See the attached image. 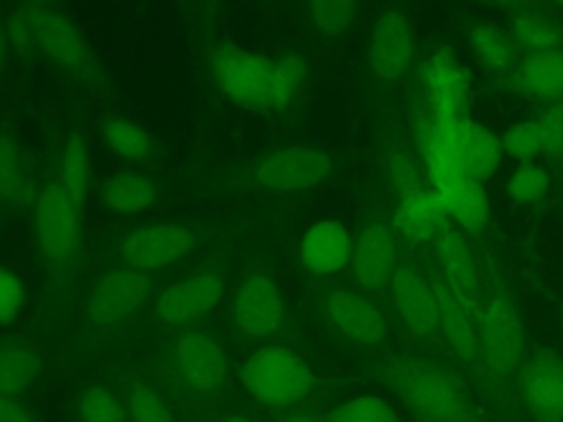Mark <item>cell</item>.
<instances>
[{
    "mask_svg": "<svg viewBox=\"0 0 563 422\" xmlns=\"http://www.w3.org/2000/svg\"><path fill=\"white\" fill-rule=\"evenodd\" d=\"M424 86L431 99L466 106V92L471 77L466 68L449 53H433L422 70Z\"/></svg>",
    "mask_w": 563,
    "mask_h": 422,
    "instance_id": "obj_23",
    "label": "cell"
},
{
    "mask_svg": "<svg viewBox=\"0 0 563 422\" xmlns=\"http://www.w3.org/2000/svg\"><path fill=\"white\" fill-rule=\"evenodd\" d=\"M449 211V215L466 231H482L488 222V198L486 191L482 187V182H477L475 178H464L457 185H453L451 189L438 193Z\"/></svg>",
    "mask_w": 563,
    "mask_h": 422,
    "instance_id": "obj_26",
    "label": "cell"
},
{
    "mask_svg": "<svg viewBox=\"0 0 563 422\" xmlns=\"http://www.w3.org/2000/svg\"><path fill=\"white\" fill-rule=\"evenodd\" d=\"M77 411L81 422H123L128 415V407L121 398L106 387L88 389L79 398Z\"/></svg>",
    "mask_w": 563,
    "mask_h": 422,
    "instance_id": "obj_32",
    "label": "cell"
},
{
    "mask_svg": "<svg viewBox=\"0 0 563 422\" xmlns=\"http://www.w3.org/2000/svg\"><path fill=\"white\" fill-rule=\"evenodd\" d=\"M22 22L35 44L62 68L79 79L92 75L90 51L75 24L59 11L44 4L22 7Z\"/></svg>",
    "mask_w": 563,
    "mask_h": 422,
    "instance_id": "obj_4",
    "label": "cell"
},
{
    "mask_svg": "<svg viewBox=\"0 0 563 422\" xmlns=\"http://www.w3.org/2000/svg\"><path fill=\"white\" fill-rule=\"evenodd\" d=\"M152 299V284L145 273L114 268L95 279L88 295V321L97 327H112L134 316Z\"/></svg>",
    "mask_w": 563,
    "mask_h": 422,
    "instance_id": "obj_5",
    "label": "cell"
},
{
    "mask_svg": "<svg viewBox=\"0 0 563 422\" xmlns=\"http://www.w3.org/2000/svg\"><path fill=\"white\" fill-rule=\"evenodd\" d=\"M504 187H506V196L515 204L530 207V204H537L541 198H545L550 178L541 165H537L534 160H528V163H519L512 169Z\"/></svg>",
    "mask_w": 563,
    "mask_h": 422,
    "instance_id": "obj_31",
    "label": "cell"
},
{
    "mask_svg": "<svg viewBox=\"0 0 563 422\" xmlns=\"http://www.w3.org/2000/svg\"><path fill=\"white\" fill-rule=\"evenodd\" d=\"M433 288L440 306V332L446 336L451 349L460 358L471 360L477 352V334L468 316L471 310L464 308L446 286H433Z\"/></svg>",
    "mask_w": 563,
    "mask_h": 422,
    "instance_id": "obj_25",
    "label": "cell"
},
{
    "mask_svg": "<svg viewBox=\"0 0 563 422\" xmlns=\"http://www.w3.org/2000/svg\"><path fill=\"white\" fill-rule=\"evenodd\" d=\"M482 349L493 374H510L523 349V332L515 306L504 295H495L482 310Z\"/></svg>",
    "mask_w": 563,
    "mask_h": 422,
    "instance_id": "obj_8",
    "label": "cell"
},
{
    "mask_svg": "<svg viewBox=\"0 0 563 422\" xmlns=\"http://www.w3.org/2000/svg\"><path fill=\"white\" fill-rule=\"evenodd\" d=\"M352 237L343 222L319 220L301 237V262L314 275L339 273L352 257Z\"/></svg>",
    "mask_w": 563,
    "mask_h": 422,
    "instance_id": "obj_18",
    "label": "cell"
},
{
    "mask_svg": "<svg viewBox=\"0 0 563 422\" xmlns=\"http://www.w3.org/2000/svg\"><path fill=\"white\" fill-rule=\"evenodd\" d=\"M515 81L532 99L563 97V48L530 53L519 66Z\"/></svg>",
    "mask_w": 563,
    "mask_h": 422,
    "instance_id": "obj_21",
    "label": "cell"
},
{
    "mask_svg": "<svg viewBox=\"0 0 563 422\" xmlns=\"http://www.w3.org/2000/svg\"><path fill=\"white\" fill-rule=\"evenodd\" d=\"M523 398L537 422H563V358L541 352L523 378Z\"/></svg>",
    "mask_w": 563,
    "mask_h": 422,
    "instance_id": "obj_16",
    "label": "cell"
},
{
    "mask_svg": "<svg viewBox=\"0 0 563 422\" xmlns=\"http://www.w3.org/2000/svg\"><path fill=\"white\" fill-rule=\"evenodd\" d=\"M471 51L477 55V59L490 68L501 70L506 68L510 59V42L493 26H475L468 35Z\"/></svg>",
    "mask_w": 563,
    "mask_h": 422,
    "instance_id": "obj_34",
    "label": "cell"
},
{
    "mask_svg": "<svg viewBox=\"0 0 563 422\" xmlns=\"http://www.w3.org/2000/svg\"><path fill=\"white\" fill-rule=\"evenodd\" d=\"M24 303V286L15 273L0 266V323L15 319Z\"/></svg>",
    "mask_w": 563,
    "mask_h": 422,
    "instance_id": "obj_40",
    "label": "cell"
},
{
    "mask_svg": "<svg viewBox=\"0 0 563 422\" xmlns=\"http://www.w3.org/2000/svg\"><path fill=\"white\" fill-rule=\"evenodd\" d=\"M286 422H317L314 418H310V415H303V413H297V415H290Z\"/></svg>",
    "mask_w": 563,
    "mask_h": 422,
    "instance_id": "obj_42",
    "label": "cell"
},
{
    "mask_svg": "<svg viewBox=\"0 0 563 422\" xmlns=\"http://www.w3.org/2000/svg\"><path fill=\"white\" fill-rule=\"evenodd\" d=\"M57 182L62 185L66 196L75 202V207L84 213L88 185H90V167H88V152L79 134H73L64 145Z\"/></svg>",
    "mask_w": 563,
    "mask_h": 422,
    "instance_id": "obj_28",
    "label": "cell"
},
{
    "mask_svg": "<svg viewBox=\"0 0 563 422\" xmlns=\"http://www.w3.org/2000/svg\"><path fill=\"white\" fill-rule=\"evenodd\" d=\"M435 251L444 264L446 288L451 295L468 310L477 308L479 301V275L475 266V257L468 248L464 235L451 226H446L435 240Z\"/></svg>",
    "mask_w": 563,
    "mask_h": 422,
    "instance_id": "obj_19",
    "label": "cell"
},
{
    "mask_svg": "<svg viewBox=\"0 0 563 422\" xmlns=\"http://www.w3.org/2000/svg\"><path fill=\"white\" fill-rule=\"evenodd\" d=\"M128 413L132 422H174L161 396L147 385H134L130 389Z\"/></svg>",
    "mask_w": 563,
    "mask_h": 422,
    "instance_id": "obj_37",
    "label": "cell"
},
{
    "mask_svg": "<svg viewBox=\"0 0 563 422\" xmlns=\"http://www.w3.org/2000/svg\"><path fill=\"white\" fill-rule=\"evenodd\" d=\"M246 391L266 407L284 409L303 400L314 387L310 365L292 349L266 345L253 352L242 365Z\"/></svg>",
    "mask_w": 563,
    "mask_h": 422,
    "instance_id": "obj_2",
    "label": "cell"
},
{
    "mask_svg": "<svg viewBox=\"0 0 563 422\" xmlns=\"http://www.w3.org/2000/svg\"><path fill=\"white\" fill-rule=\"evenodd\" d=\"M101 141L125 160H145L154 152L152 136L139 123L123 116H108L101 123Z\"/></svg>",
    "mask_w": 563,
    "mask_h": 422,
    "instance_id": "obj_27",
    "label": "cell"
},
{
    "mask_svg": "<svg viewBox=\"0 0 563 422\" xmlns=\"http://www.w3.org/2000/svg\"><path fill=\"white\" fill-rule=\"evenodd\" d=\"M332 163L328 154L312 147H284L268 154L257 171L255 182L271 191H301L328 178Z\"/></svg>",
    "mask_w": 563,
    "mask_h": 422,
    "instance_id": "obj_7",
    "label": "cell"
},
{
    "mask_svg": "<svg viewBox=\"0 0 563 422\" xmlns=\"http://www.w3.org/2000/svg\"><path fill=\"white\" fill-rule=\"evenodd\" d=\"M191 244L194 237L189 229L180 224H145L128 233L121 244V257L128 268L147 275L183 259L189 253Z\"/></svg>",
    "mask_w": 563,
    "mask_h": 422,
    "instance_id": "obj_6",
    "label": "cell"
},
{
    "mask_svg": "<svg viewBox=\"0 0 563 422\" xmlns=\"http://www.w3.org/2000/svg\"><path fill=\"white\" fill-rule=\"evenodd\" d=\"M541 136V156H563V103L552 106L537 119Z\"/></svg>",
    "mask_w": 563,
    "mask_h": 422,
    "instance_id": "obj_38",
    "label": "cell"
},
{
    "mask_svg": "<svg viewBox=\"0 0 563 422\" xmlns=\"http://www.w3.org/2000/svg\"><path fill=\"white\" fill-rule=\"evenodd\" d=\"M501 147L506 154H510L519 163H528V160H534L537 156H541V136H539L537 119L515 123L504 134Z\"/></svg>",
    "mask_w": 563,
    "mask_h": 422,
    "instance_id": "obj_35",
    "label": "cell"
},
{
    "mask_svg": "<svg viewBox=\"0 0 563 422\" xmlns=\"http://www.w3.org/2000/svg\"><path fill=\"white\" fill-rule=\"evenodd\" d=\"M515 40L523 48H530L532 53L552 51V48H556V42H559L554 31L545 22L534 20V18H523L515 24Z\"/></svg>",
    "mask_w": 563,
    "mask_h": 422,
    "instance_id": "obj_39",
    "label": "cell"
},
{
    "mask_svg": "<svg viewBox=\"0 0 563 422\" xmlns=\"http://www.w3.org/2000/svg\"><path fill=\"white\" fill-rule=\"evenodd\" d=\"M308 11L321 33L341 35L352 24L356 7L345 0H321L308 4Z\"/></svg>",
    "mask_w": 563,
    "mask_h": 422,
    "instance_id": "obj_36",
    "label": "cell"
},
{
    "mask_svg": "<svg viewBox=\"0 0 563 422\" xmlns=\"http://www.w3.org/2000/svg\"><path fill=\"white\" fill-rule=\"evenodd\" d=\"M154 185L134 171L110 174L101 185V200L106 209L119 215L141 213L154 202Z\"/></svg>",
    "mask_w": 563,
    "mask_h": 422,
    "instance_id": "obj_22",
    "label": "cell"
},
{
    "mask_svg": "<svg viewBox=\"0 0 563 422\" xmlns=\"http://www.w3.org/2000/svg\"><path fill=\"white\" fill-rule=\"evenodd\" d=\"M224 281L216 273H202L165 288L156 297L154 312L165 325H180L207 314L220 301Z\"/></svg>",
    "mask_w": 563,
    "mask_h": 422,
    "instance_id": "obj_13",
    "label": "cell"
},
{
    "mask_svg": "<svg viewBox=\"0 0 563 422\" xmlns=\"http://www.w3.org/2000/svg\"><path fill=\"white\" fill-rule=\"evenodd\" d=\"M29 189L22 152L15 136L7 130L0 132V200L15 204Z\"/></svg>",
    "mask_w": 563,
    "mask_h": 422,
    "instance_id": "obj_30",
    "label": "cell"
},
{
    "mask_svg": "<svg viewBox=\"0 0 563 422\" xmlns=\"http://www.w3.org/2000/svg\"><path fill=\"white\" fill-rule=\"evenodd\" d=\"M446 207L442 198L431 191H407L402 193L394 222L396 229L411 242H433L449 224H446Z\"/></svg>",
    "mask_w": 563,
    "mask_h": 422,
    "instance_id": "obj_20",
    "label": "cell"
},
{
    "mask_svg": "<svg viewBox=\"0 0 563 422\" xmlns=\"http://www.w3.org/2000/svg\"><path fill=\"white\" fill-rule=\"evenodd\" d=\"M561 325H563V312H561Z\"/></svg>",
    "mask_w": 563,
    "mask_h": 422,
    "instance_id": "obj_45",
    "label": "cell"
},
{
    "mask_svg": "<svg viewBox=\"0 0 563 422\" xmlns=\"http://www.w3.org/2000/svg\"><path fill=\"white\" fill-rule=\"evenodd\" d=\"M391 297L400 321L418 336H435L440 332V306L435 288L413 268H396L391 281Z\"/></svg>",
    "mask_w": 563,
    "mask_h": 422,
    "instance_id": "obj_10",
    "label": "cell"
},
{
    "mask_svg": "<svg viewBox=\"0 0 563 422\" xmlns=\"http://www.w3.org/2000/svg\"><path fill=\"white\" fill-rule=\"evenodd\" d=\"M396 262L398 242L394 233L378 224L367 226L352 251L354 279L367 290H378L391 281L398 268Z\"/></svg>",
    "mask_w": 563,
    "mask_h": 422,
    "instance_id": "obj_17",
    "label": "cell"
},
{
    "mask_svg": "<svg viewBox=\"0 0 563 422\" xmlns=\"http://www.w3.org/2000/svg\"><path fill=\"white\" fill-rule=\"evenodd\" d=\"M211 73L218 88L238 106L246 110H282L306 77V64L295 55L271 59L227 44L213 53Z\"/></svg>",
    "mask_w": 563,
    "mask_h": 422,
    "instance_id": "obj_1",
    "label": "cell"
},
{
    "mask_svg": "<svg viewBox=\"0 0 563 422\" xmlns=\"http://www.w3.org/2000/svg\"><path fill=\"white\" fill-rule=\"evenodd\" d=\"M176 371L180 380L198 393L218 391L229 371L227 354L211 336L200 332L187 334L176 345Z\"/></svg>",
    "mask_w": 563,
    "mask_h": 422,
    "instance_id": "obj_11",
    "label": "cell"
},
{
    "mask_svg": "<svg viewBox=\"0 0 563 422\" xmlns=\"http://www.w3.org/2000/svg\"><path fill=\"white\" fill-rule=\"evenodd\" d=\"M460 145H462V160L471 178L482 182L495 174L504 156L501 138H497L490 130L468 119V123L462 130Z\"/></svg>",
    "mask_w": 563,
    "mask_h": 422,
    "instance_id": "obj_24",
    "label": "cell"
},
{
    "mask_svg": "<svg viewBox=\"0 0 563 422\" xmlns=\"http://www.w3.org/2000/svg\"><path fill=\"white\" fill-rule=\"evenodd\" d=\"M222 422H253L251 418H244V415H229V418H224Z\"/></svg>",
    "mask_w": 563,
    "mask_h": 422,
    "instance_id": "obj_43",
    "label": "cell"
},
{
    "mask_svg": "<svg viewBox=\"0 0 563 422\" xmlns=\"http://www.w3.org/2000/svg\"><path fill=\"white\" fill-rule=\"evenodd\" d=\"M330 422H400L396 411L378 396L363 393L343 402Z\"/></svg>",
    "mask_w": 563,
    "mask_h": 422,
    "instance_id": "obj_33",
    "label": "cell"
},
{
    "mask_svg": "<svg viewBox=\"0 0 563 422\" xmlns=\"http://www.w3.org/2000/svg\"><path fill=\"white\" fill-rule=\"evenodd\" d=\"M325 312L334 330L358 345H376L387 334L378 308L354 290H332L325 299Z\"/></svg>",
    "mask_w": 563,
    "mask_h": 422,
    "instance_id": "obj_15",
    "label": "cell"
},
{
    "mask_svg": "<svg viewBox=\"0 0 563 422\" xmlns=\"http://www.w3.org/2000/svg\"><path fill=\"white\" fill-rule=\"evenodd\" d=\"M42 367L35 352L18 345H0V396H15L33 382Z\"/></svg>",
    "mask_w": 563,
    "mask_h": 422,
    "instance_id": "obj_29",
    "label": "cell"
},
{
    "mask_svg": "<svg viewBox=\"0 0 563 422\" xmlns=\"http://www.w3.org/2000/svg\"><path fill=\"white\" fill-rule=\"evenodd\" d=\"M0 422H35V420L11 396H0Z\"/></svg>",
    "mask_w": 563,
    "mask_h": 422,
    "instance_id": "obj_41",
    "label": "cell"
},
{
    "mask_svg": "<svg viewBox=\"0 0 563 422\" xmlns=\"http://www.w3.org/2000/svg\"><path fill=\"white\" fill-rule=\"evenodd\" d=\"M35 237L51 266L66 268L79 253L81 211L59 182L46 185L35 198Z\"/></svg>",
    "mask_w": 563,
    "mask_h": 422,
    "instance_id": "obj_3",
    "label": "cell"
},
{
    "mask_svg": "<svg viewBox=\"0 0 563 422\" xmlns=\"http://www.w3.org/2000/svg\"><path fill=\"white\" fill-rule=\"evenodd\" d=\"M284 316V299L273 279L264 275H253L242 281L233 299V319L238 327L262 338L273 334Z\"/></svg>",
    "mask_w": 563,
    "mask_h": 422,
    "instance_id": "obj_12",
    "label": "cell"
},
{
    "mask_svg": "<svg viewBox=\"0 0 563 422\" xmlns=\"http://www.w3.org/2000/svg\"><path fill=\"white\" fill-rule=\"evenodd\" d=\"M402 391L427 422H475L462 389L442 371H422L409 378Z\"/></svg>",
    "mask_w": 563,
    "mask_h": 422,
    "instance_id": "obj_9",
    "label": "cell"
},
{
    "mask_svg": "<svg viewBox=\"0 0 563 422\" xmlns=\"http://www.w3.org/2000/svg\"><path fill=\"white\" fill-rule=\"evenodd\" d=\"M413 57V35L407 18L398 11L383 13L369 35L367 62L376 77L396 79L400 77Z\"/></svg>",
    "mask_w": 563,
    "mask_h": 422,
    "instance_id": "obj_14",
    "label": "cell"
},
{
    "mask_svg": "<svg viewBox=\"0 0 563 422\" xmlns=\"http://www.w3.org/2000/svg\"><path fill=\"white\" fill-rule=\"evenodd\" d=\"M2 59H4V37H2V31H0V70H2Z\"/></svg>",
    "mask_w": 563,
    "mask_h": 422,
    "instance_id": "obj_44",
    "label": "cell"
}]
</instances>
